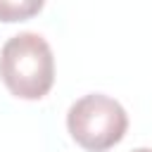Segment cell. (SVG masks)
I'll return each instance as SVG.
<instances>
[{
	"label": "cell",
	"instance_id": "cell-4",
	"mask_svg": "<svg viewBox=\"0 0 152 152\" xmlns=\"http://www.w3.org/2000/svg\"><path fill=\"white\" fill-rule=\"evenodd\" d=\"M131 152H152L150 147H138V150H131Z\"/></svg>",
	"mask_w": 152,
	"mask_h": 152
},
{
	"label": "cell",
	"instance_id": "cell-3",
	"mask_svg": "<svg viewBox=\"0 0 152 152\" xmlns=\"http://www.w3.org/2000/svg\"><path fill=\"white\" fill-rule=\"evenodd\" d=\"M43 10V2L38 0H19V2H10V0H2L0 2V19L2 21H21V19H28L33 14H38Z\"/></svg>",
	"mask_w": 152,
	"mask_h": 152
},
{
	"label": "cell",
	"instance_id": "cell-2",
	"mask_svg": "<svg viewBox=\"0 0 152 152\" xmlns=\"http://www.w3.org/2000/svg\"><path fill=\"white\" fill-rule=\"evenodd\" d=\"M66 128L83 150L107 152L126 135L128 114L114 97L104 93H88L69 107Z\"/></svg>",
	"mask_w": 152,
	"mask_h": 152
},
{
	"label": "cell",
	"instance_id": "cell-1",
	"mask_svg": "<svg viewBox=\"0 0 152 152\" xmlns=\"http://www.w3.org/2000/svg\"><path fill=\"white\" fill-rule=\"evenodd\" d=\"M0 78L19 100H40L55 83L52 48L40 33L21 31L0 50Z\"/></svg>",
	"mask_w": 152,
	"mask_h": 152
}]
</instances>
